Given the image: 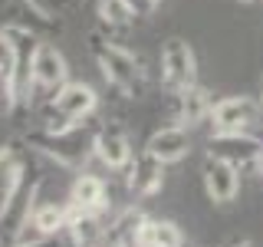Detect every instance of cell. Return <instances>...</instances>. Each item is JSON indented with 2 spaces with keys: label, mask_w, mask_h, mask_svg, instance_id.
Masks as SVG:
<instances>
[{
  "label": "cell",
  "mask_w": 263,
  "mask_h": 247,
  "mask_svg": "<svg viewBox=\"0 0 263 247\" xmlns=\"http://www.w3.org/2000/svg\"><path fill=\"white\" fill-rule=\"evenodd\" d=\"M208 152L220 162H230L237 168H243V165L260 162L263 142L257 135H250V132H214L208 142Z\"/></svg>",
  "instance_id": "cell-7"
},
{
  "label": "cell",
  "mask_w": 263,
  "mask_h": 247,
  "mask_svg": "<svg viewBox=\"0 0 263 247\" xmlns=\"http://www.w3.org/2000/svg\"><path fill=\"white\" fill-rule=\"evenodd\" d=\"M33 234L43 237V234H60L66 227V208L60 204H40L36 211H33V221H30Z\"/></svg>",
  "instance_id": "cell-20"
},
{
  "label": "cell",
  "mask_w": 263,
  "mask_h": 247,
  "mask_svg": "<svg viewBox=\"0 0 263 247\" xmlns=\"http://www.w3.org/2000/svg\"><path fill=\"white\" fill-rule=\"evenodd\" d=\"M161 82L168 86V93L175 89H187L197 82V56L187 40L171 37L161 46Z\"/></svg>",
  "instance_id": "cell-5"
},
{
  "label": "cell",
  "mask_w": 263,
  "mask_h": 247,
  "mask_svg": "<svg viewBox=\"0 0 263 247\" xmlns=\"http://www.w3.org/2000/svg\"><path fill=\"white\" fill-rule=\"evenodd\" d=\"M0 112H10V99H7V76H0Z\"/></svg>",
  "instance_id": "cell-25"
},
{
  "label": "cell",
  "mask_w": 263,
  "mask_h": 247,
  "mask_svg": "<svg viewBox=\"0 0 263 247\" xmlns=\"http://www.w3.org/2000/svg\"><path fill=\"white\" fill-rule=\"evenodd\" d=\"M253 122H257V102L250 96H227L211 109L214 132H250Z\"/></svg>",
  "instance_id": "cell-8"
},
{
  "label": "cell",
  "mask_w": 263,
  "mask_h": 247,
  "mask_svg": "<svg viewBox=\"0 0 263 247\" xmlns=\"http://www.w3.org/2000/svg\"><path fill=\"white\" fill-rule=\"evenodd\" d=\"M16 63H20V49H16V43H13L10 33L0 27V76H7V86L13 82Z\"/></svg>",
  "instance_id": "cell-21"
},
{
  "label": "cell",
  "mask_w": 263,
  "mask_h": 247,
  "mask_svg": "<svg viewBox=\"0 0 263 247\" xmlns=\"http://www.w3.org/2000/svg\"><path fill=\"white\" fill-rule=\"evenodd\" d=\"M135 20H138V10L132 0H99V23H102V30L109 37H112V30L128 27Z\"/></svg>",
  "instance_id": "cell-18"
},
{
  "label": "cell",
  "mask_w": 263,
  "mask_h": 247,
  "mask_svg": "<svg viewBox=\"0 0 263 247\" xmlns=\"http://www.w3.org/2000/svg\"><path fill=\"white\" fill-rule=\"evenodd\" d=\"M89 53H92L96 66L102 69V79L109 82L119 96L125 99H138L145 93V69L142 60H138L132 49H125L119 40L102 37V33H92L89 37Z\"/></svg>",
  "instance_id": "cell-1"
},
{
  "label": "cell",
  "mask_w": 263,
  "mask_h": 247,
  "mask_svg": "<svg viewBox=\"0 0 263 247\" xmlns=\"http://www.w3.org/2000/svg\"><path fill=\"white\" fill-rule=\"evenodd\" d=\"M135 4V10H138V16H148V13H155L161 7V0H132Z\"/></svg>",
  "instance_id": "cell-24"
},
{
  "label": "cell",
  "mask_w": 263,
  "mask_h": 247,
  "mask_svg": "<svg viewBox=\"0 0 263 247\" xmlns=\"http://www.w3.org/2000/svg\"><path fill=\"white\" fill-rule=\"evenodd\" d=\"M33 82H36V93H46L49 99L69 82L66 56L53 43H46V40H40V46L33 49Z\"/></svg>",
  "instance_id": "cell-6"
},
{
  "label": "cell",
  "mask_w": 263,
  "mask_h": 247,
  "mask_svg": "<svg viewBox=\"0 0 263 247\" xmlns=\"http://www.w3.org/2000/svg\"><path fill=\"white\" fill-rule=\"evenodd\" d=\"M164 185V162L152 158V155H142L138 162L128 165V191L138 195V198H152L158 195Z\"/></svg>",
  "instance_id": "cell-15"
},
{
  "label": "cell",
  "mask_w": 263,
  "mask_h": 247,
  "mask_svg": "<svg viewBox=\"0 0 263 247\" xmlns=\"http://www.w3.org/2000/svg\"><path fill=\"white\" fill-rule=\"evenodd\" d=\"M69 204L102 214L105 208H109V188H105V181L99 178V175L79 171L76 181H72V191H69Z\"/></svg>",
  "instance_id": "cell-16"
},
{
  "label": "cell",
  "mask_w": 263,
  "mask_h": 247,
  "mask_svg": "<svg viewBox=\"0 0 263 247\" xmlns=\"http://www.w3.org/2000/svg\"><path fill=\"white\" fill-rule=\"evenodd\" d=\"M66 227H69V234L76 237V244H79V247H105L102 214L69 204V208H66Z\"/></svg>",
  "instance_id": "cell-14"
},
{
  "label": "cell",
  "mask_w": 263,
  "mask_h": 247,
  "mask_svg": "<svg viewBox=\"0 0 263 247\" xmlns=\"http://www.w3.org/2000/svg\"><path fill=\"white\" fill-rule=\"evenodd\" d=\"M10 247H79L76 237L69 234V227H63L60 234H43V237H33V241H16Z\"/></svg>",
  "instance_id": "cell-22"
},
{
  "label": "cell",
  "mask_w": 263,
  "mask_h": 247,
  "mask_svg": "<svg viewBox=\"0 0 263 247\" xmlns=\"http://www.w3.org/2000/svg\"><path fill=\"white\" fill-rule=\"evenodd\" d=\"M230 247H253L250 241H237V244H230Z\"/></svg>",
  "instance_id": "cell-26"
},
{
  "label": "cell",
  "mask_w": 263,
  "mask_h": 247,
  "mask_svg": "<svg viewBox=\"0 0 263 247\" xmlns=\"http://www.w3.org/2000/svg\"><path fill=\"white\" fill-rule=\"evenodd\" d=\"M96 132L99 129H92V119H86L63 132H46V129L30 132L27 145L43 152L46 158H53L63 168H82L89 162V155H96Z\"/></svg>",
  "instance_id": "cell-2"
},
{
  "label": "cell",
  "mask_w": 263,
  "mask_h": 247,
  "mask_svg": "<svg viewBox=\"0 0 263 247\" xmlns=\"http://www.w3.org/2000/svg\"><path fill=\"white\" fill-rule=\"evenodd\" d=\"M168 96H171V115H175L178 126H197V122L211 119L214 102H211V93L204 86L194 82V86L175 89V93H168Z\"/></svg>",
  "instance_id": "cell-11"
},
{
  "label": "cell",
  "mask_w": 263,
  "mask_h": 247,
  "mask_svg": "<svg viewBox=\"0 0 263 247\" xmlns=\"http://www.w3.org/2000/svg\"><path fill=\"white\" fill-rule=\"evenodd\" d=\"M16 165H20V158H16V148L13 145H0V185H4V178L10 175Z\"/></svg>",
  "instance_id": "cell-23"
},
{
  "label": "cell",
  "mask_w": 263,
  "mask_h": 247,
  "mask_svg": "<svg viewBox=\"0 0 263 247\" xmlns=\"http://www.w3.org/2000/svg\"><path fill=\"white\" fill-rule=\"evenodd\" d=\"M145 152L152 155V158L164 162V165L181 162L187 152H191V138H187V129H184V126H164V129H158L152 138H148Z\"/></svg>",
  "instance_id": "cell-12"
},
{
  "label": "cell",
  "mask_w": 263,
  "mask_h": 247,
  "mask_svg": "<svg viewBox=\"0 0 263 247\" xmlns=\"http://www.w3.org/2000/svg\"><path fill=\"white\" fill-rule=\"evenodd\" d=\"M204 191H208V198L214 204L234 201L237 191H240V168L211 155V158L204 162Z\"/></svg>",
  "instance_id": "cell-10"
},
{
  "label": "cell",
  "mask_w": 263,
  "mask_h": 247,
  "mask_svg": "<svg viewBox=\"0 0 263 247\" xmlns=\"http://www.w3.org/2000/svg\"><path fill=\"white\" fill-rule=\"evenodd\" d=\"M145 224H148V218L138 208H125L105 227V247H138V237H142Z\"/></svg>",
  "instance_id": "cell-17"
},
{
  "label": "cell",
  "mask_w": 263,
  "mask_h": 247,
  "mask_svg": "<svg viewBox=\"0 0 263 247\" xmlns=\"http://www.w3.org/2000/svg\"><path fill=\"white\" fill-rule=\"evenodd\" d=\"M260 105H263V89H260Z\"/></svg>",
  "instance_id": "cell-29"
},
{
  "label": "cell",
  "mask_w": 263,
  "mask_h": 247,
  "mask_svg": "<svg viewBox=\"0 0 263 247\" xmlns=\"http://www.w3.org/2000/svg\"><path fill=\"white\" fill-rule=\"evenodd\" d=\"M96 105H99V96H96V89L89 86V82H66L60 93L46 102L43 126L40 129H46V132L72 129V126H79V122L92 119Z\"/></svg>",
  "instance_id": "cell-3"
},
{
  "label": "cell",
  "mask_w": 263,
  "mask_h": 247,
  "mask_svg": "<svg viewBox=\"0 0 263 247\" xmlns=\"http://www.w3.org/2000/svg\"><path fill=\"white\" fill-rule=\"evenodd\" d=\"M96 158L105 165V168L119 171L132 165V145L125 138V132L115 129V126H102L96 132Z\"/></svg>",
  "instance_id": "cell-13"
},
{
  "label": "cell",
  "mask_w": 263,
  "mask_h": 247,
  "mask_svg": "<svg viewBox=\"0 0 263 247\" xmlns=\"http://www.w3.org/2000/svg\"><path fill=\"white\" fill-rule=\"evenodd\" d=\"M161 244V247H181L184 244V231H181L175 221H148L142 227V237H138V244Z\"/></svg>",
  "instance_id": "cell-19"
},
{
  "label": "cell",
  "mask_w": 263,
  "mask_h": 247,
  "mask_svg": "<svg viewBox=\"0 0 263 247\" xmlns=\"http://www.w3.org/2000/svg\"><path fill=\"white\" fill-rule=\"evenodd\" d=\"M138 247H161V244H155V241H148V244H138Z\"/></svg>",
  "instance_id": "cell-27"
},
{
  "label": "cell",
  "mask_w": 263,
  "mask_h": 247,
  "mask_svg": "<svg viewBox=\"0 0 263 247\" xmlns=\"http://www.w3.org/2000/svg\"><path fill=\"white\" fill-rule=\"evenodd\" d=\"M260 168H263V155H260Z\"/></svg>",
  "instance_id": "cell-30"
},
{
  "label": "cell",
  "mask_w": 263,
  "mask_h": 247,
  "mask_svg": "<svg viewBox=\"0 0 263 247\" xmlns=\"http://www.w3.org/2000/svg\"><path fill=\"white\" fill-rule=\"evenodd\" d=\"M40 191H43V178L23 181V185L16 188L4 204H0V237L7 234L10 241H16V237L30 227L33 211L40 208V204H36L40 201Z\"/></svg>",
  "instance_id": "cell-4"
},
{
  "label": "cell",
  "mask_w": 263,
  "mask_h": 247,
  "mask_svg": "<svg viewBox=\"0 0 263 247\" xmlns=\"http://www.w3.org/2000/svg\"><path fill=\"white\" fill-rule=\"evenodd\" d=\"M240 4H257V0H240Z\"/></svg>",
  "instance_id": "cell-28"
},
{
  "label": "cell",
  "mask_w": 263,
  "mask_h": 247,
  "mask_svg": "<svg viewBox=\"0 0 263 247\" xmlns=\"http://www.w3.org/2000/svg\"><path fill=\"white\" fill-rule=\"evenodd\" d=\"M0 13H4V23H23V27H33L36 33L60 30L56 13L46 10L40 0H0ZM4 23H0V27H4Z\"/></svg>",
  "instance_id": "cell-9"
}]
</instances>
